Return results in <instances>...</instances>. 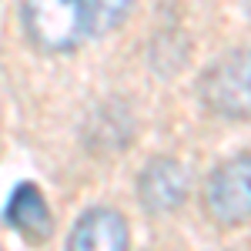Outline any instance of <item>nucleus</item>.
Masks as SVG:
<instances>
[{
  "label": "nucleus",
  "instance_id": "obj_6",
  "mask_svg": "<svg viewBox=\"0 0 251 251\" xmlns=\"http://www.w3.org/2000/svg\"><path fill=\"white\" fill-rule=\"evenodd\" d=\"M7 225L20 231L27 241H44L50 234V211L47 201L34 184H20L7 204Z\"/></svg>",
  "mask_w": 251,
  "mask_h": 251
},
{
  "label": "nucleus",
  "instance_id": "obj_3",
  "mask_svg": "<svg viewBox=\"0 0 251 251\" xmlns=\"http://www.w3.org/2000/svg\"><path fill=\"white\" fill-rule=\"evenodd\" d=\"M204 204L214 221L241 225L251 218V157H231L208 177Z\"/></svg>",
  "mask_w": 251,
  "mask_h": 251
},
{
  "label": "nucleus",
  "instance_id": "obj_7",
  "mask_svg": "<svg viewBox=\"0 0 251 251\" xmlns=\"http://www.w3.org/2000/svg\"><path fill=\"white\" fill-rule=\"evenodd\" d=\"M104 3V30H111L121 24V17L127 14V7H131V0H100Z\"/></svg>",
  "mask_w": 251,
  "mask_h": 251
},
{
  "label": "nucleus",
  "instance_id": "obj_8",
  "mask_svg": "<svg viewBox=\"0 0 251 251\" xmlns=\"http://www.w3.org/2000/svg\"><path fill=\"white\" fill-rule=\"evenodd\" d=\"M245 3H248V10H251V0H245Z\"/></svg>",
  "mask_w": 251,
  "mask_h": 251
},
{
  "label": "nucleus",
  "instance_id": "obj_1",
  "mask_svg": "<svg viewBox=\"0 0 251 251\" xmlns=\"http://www.w3.org/2000/svg\"><path fill=\"white\" fill-rule=\"evenodd\" d=\"M24 27L40 50H71L104 30L100 0H24Z\"/></svg>",
  "mask_w": 251,
  "mask_h": 251
},
{
  "label": "nucleus",
  "instance_id": "obj_2",
  "mask_svg": "<svg viewBox=\"0 0 251 251\" xmlns=\"http://www.w3.org/2000/svg\"><path fill=\"white\" fill-rule=\"evenodd\" d=\"M201 100L211 114L231 121L251 117V50H231L214 60L201 77Z\"/></svg>",
  "mask_w": 251,
  "mask_h": 251
},
{
  "label": "nucleus",
  "instance_id": "obj_5",
  "mask_svg": "<svg viewBox=\"0 0 251 251\" xmlns=\"http://www.w3.org/2000/svg\"><path fill=\"white\" fill-rule=\"evenodd\" d=\"M67 251H127V221L114 208H91L74 225Z\"/></svg>",
  "mask_w": 251,
  "mask_h": 251
},
{
  "label": "nucleus",
  "instance_id": "obj_4",
  "mask_svg": "<svg viewBox=\"0 0 251 251\" xmlns=\"http://www.w3.org/2000/svg\"><path fill=\"white\" fill-rule=\"evenodd\" d=\"M137 194H141V204L148 211H171L184 201L188 194V174L184 168L171 161V157H157L151 161L144 171H141V181H137Z\"/></svg>",
  "mask_w": 251,
  "mask_h": 251
}]
</instances>
